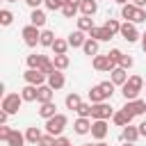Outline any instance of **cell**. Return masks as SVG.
Wrapping results in <instances>:
<instances>
[{
  "instance_id": "836d02e7",
  "label": "cell",
  "mask_w": 146,
  "mask_h": 146,
  "mask_svg": "<svg viewBox=\"0 0 146 146\" xmlns=\"http://www.w3.org/2000/svg\"><path fill=\"white\" fill-rule=\"evenodd\" d=\"M55 68L57 71H66L68 68V64H71V59H68V55H55Z\"/></svg>"
},
{
  "instance_id": "9f6ffc18",
  "label": "cell",
  "mask_w": 146,
  "mask_h": 146,
  "mask_svg": "<svg viewBox=\"0 0 146 146\" xmlns=\"http://www.w3.org/2000/svg\"><path fill=\"white\" fill-rule=\"evenodd\" d=\"M80 146H94V144H80Z\"/></svg>"
},
{
  "instance_id": "816d5d0a",
  "label": "cell",
  "mask_w": 146,
  "mask_h": 146,
  "mask_svg": "<svg viewBox=\"0 0 146 146\" xmlns=\"http://www.w3.org/2000/svg\"><path fill=\"white\" fill-rule=\"evenodd\" d=\"M141 48H144V52H146V32L141 34Z\"/></svg>"
},
{
  "instance_id": "ab89813d",
  "label": "cell",
  "mask_w": 146,
  "mask_h": 146,
  "mask_svg": "<svg viewBox=\"0 0 146 146\" xmlns=\"http://www.w3.org/2000/svg\"><path fill=\"white\" fill-rule=\"evenodd\" d=\"M100 87H103V91L107 94V98H112V94H114V89H116V84H114L112 80H105V82H100Z\"/></svg>"
},
{
  "instance_id": "d590c367",
  "label": "cell",
  "mask_w": 146,
  "mask_h": 146,
  "mask_svg": "<svg viewBox=\"0 0 146 146\" xmlns=\"http://www.w3.org/2000/svg\"><path fill=\"white\" fill-rule=\"evenodd\" d=\"M11 23H14V14H11L9 9H0V25L7 27V25H11Z\"/></svg>"
},
{
  "instance_id": "9a60e30c",
  "label": "cell",
  "mask_w": 146,
  "mask_h": 146,
  "mask_svg": "<svg viewBox=\"0 0 146 146\" xmlns=\"http://www.w3.org/2000/svg\"><path fill=\"white\" fill-rule=\"evenodd\" d=\"M21 96H23L25 103H36V98H39V87H34V84H25V87L21 89Z\"/></svg>"
},
{
  "instance_id": "ee69618b",
  "label": "cell",
  "mask_w": 146,
  "mask_h": 146,
  "mask_svg": "<svg viewBox=\"0 0 146 146\" xmlns=\"http://www.w3.org/2000/svg\"><path fill=\"white\" fill-rule=\"evenodd\" d=\"M144 21H146V9H141V7H139V9H137V14H135V21H132V23L137 25V23H144Z\"/></svg>"
},
{
  "instance_id": "484cf974",
  "label": "cell",
  "mask_w": 146,
  "mask_h": 146,
  "mask_svg": "<svg viewBox=\"0 0 146 146\" xmlns=\"http://www.w3.org/2000/svg\"><path fill=\"white\" fill-rule=\"evenodd\" d=\"M39 71H41V73H46V75H50V73H52V71H57V68H55V62H52L50 57L41 55V62H39Z\"/></svg>"
},
{
  "instance_id": "e575fe53",
  "label": "cell",
  "mask_w": 146,
  "mask_h": 146,
  "mask_svg": "<svg viewBox=\"0 0 146 146\" xmlns=\"http://www.w3.org/2000/svg\"><path fill=\"white\" fill-rule=\"evenodd\" d=\"M78 11H80V5H71V2H66V5L62 7V14H64L66 18H73Z\"/></svg>"
},
{
  "instance_id": "277c9868",
  "label": "cell",
  "mask_w": 146,
  "mask_h": 146,
  "mask_svg": "<svg viewBox=\"0 0 146 146\" xmlns=\"http://www.w3.org/2000/svg\"><path fill=\"white\" fill-rule=\"evenodd\" d=\"M21 36H23V41H25L27 48H34L36 43H41V30L34 27V25H25L21 30Z\"/></svg>"
},
{
  "instance_id": "b9f144b4",
  "label": "cell",
  "mask_w": 146,
  "mask_h": 146,
  "mask_svg": "<svg viewBox=\"0 0 146 146\" xmlns=\"http://www.w3.org/2000/svg\"><path fill=\"white\" fill-rule=\"evenodd\" d=\"M55 139H57V137H52V135H48V132H46L36 146H55Z\"/></svg>"
},
{
  "instance_id": "f1b7e54d",
  "label": "cell",
  "mask_w": 146,
  "mask_h": 146,
  "mask_svg": "<svg viewBox=\"0 0 146 146\" xmlns=\"http://www.w3.org/2000/svg\"><path fill=\"white\" fill-rule=\"evenodd\" d=\"M64 103H66V107H68V110H73V112H75V110L82 105V98H80V94H75V91H73V94H68V96L64 98Z\"/></svg>"
},
{
  "instance_id": "8992f818",
  "label": "cell",
  "mask_w": 146,
  "mask_h": 146,
  "mask_svg": "<svg viewBox=\"0 0 146 146\" xmlns=\"http://www.w3.org/2000/svg\"><path fill=\"white\" fill-rule=\"evenodd\" d=\"M23 78H25V82H27V84H34V87H41V84H46V82H48V75H46V73H41L39 68H27V71L23 73Z\"/></svg>"
},
{
  "instance_id": "d4e9b609",
  "label": "cell",
  "mask_w": 146,
  "mask_h": 146,
  "mask_svg": "<svg viewBox=\"0 0 146 146\" xmlns=\"http://www.w3.org/2000/svg\"><path fill=\"white\" fill-rule=\"evenodd\" d=\"M89 39H96V41H110L112 34H110L105 27H94V30L89 32Z\"/></svg>"
},
{
  "instance_id": "7c38bea8",
  "label": "cell",
  "mask_w": 146,
  "mask_h": 146,
  "mask_svg": "<svg viewBox=\"0 0 146 146\" xmlns=\"http://www.w3.org/2000/svg\"><path fill=\"white\" fill-rule=\"evenodd\" d=\"M46 84H48V87H52V89L57 91V89H62V87L66 84V78H64V73H62V71H52V73L48 75V82H46Z\"/></svg>"
},
{
  "instance_id": "6da1fadb",
  "label": "cell",
  "mask_w": 146,
  "mask_h": 146,
  "mask_svg": "<svg viewBox=\"0 0 146 146\" xmlns=\"http://www.w3.org/2000/svg\"><path fill=\"white\" fill-rule=\"evenodd\" d=\"M141 87H144V78H141V75H130V78H128V82L121 87V94H123V98H125V100H137V98H139Z\"/></svg>"
},
{
  "instance_id": "7402d4cb",
  "label": "cell",
  "mask_w": 146,
  "mask_h": 146,
  "mask_svg": "<svg viewBox=\"0 0 146 146\" xmlns=\"http://www.w3.org/2000/svg\"><path fill=\"white\" fill-rule=\"evenodd\" d=\"M80 11H82V16H94L98 11V0H82Z\"/></svg>"
},
{
  "instance_id": "52a82bcc",
  "label": "cell",
  "mask_w": 146,
  "mask_h": 146,
  "mask_svg": "<svg viewBox=\"0 0 146 146\" xmlns=\"http://www.w3.org/2000/svg\"><path fill=\"white\" fill-rule=\"evenodd\" d=\"M91 64H94L96 71H105V73H112V71L116 68V64H114L107 55H96V57L91 59Z\"/></svg>"
},
{
  "instance_id": "4fadbf2b",
  "label": "cell",
  "mask_w": 146,
  "mask_h": 146,
  "mask_svg": "<svg viewBox=\"0 0 146 146\" xmlns=\"http://www.w3.org/2000/svg\"><path fill=\"white\" fill-rule=\"evenodd\" d=\"M91 119H82V116H78L75 119V123H73V130H75V135H89L91 132Z\"/></svg>"
},
{
  "instance_id": "44dd1931",
  "label": "cell",
  "mask_w": 146,
  "mask_h": 146,
  "mask_svg": "<svg viewBox=\"0 0 146 146\" xmlns=\"http://www.w3.org/2000/svg\"><path fill=\"white\" fill-rule=\"evenodd\" d=\"M55 114H57V105H55L52 100H50V103H43V105L39 107V116H41V119H46V121H48V119H52Z\"/></svg>"
},
{
  "instance_id": "3957f363",
  "label": "cell",
  "mask_w": 146,
  "mask_h": 146,
  "mask_svg": "<svg viewBox=\"0 0 146 146\" xmlns=\"http://www.w3.org/2000/svg\"><path fill=\"white\" fill-rule=\"evenodd\" d=\"M112 116H114V107H112L107 100L91 105V119H94V121H107V119H112Z\"/></svg>"
},
{
  "instance_id": "f35d334b",
  "label": "cell",
  "mask_w": 146,
  "mask_h": 146,
  "mask_svg": "<svg viewBox=\"0 0 146 146\" xmlns=\"http://www.w3.org/2000/svg\"><path fill=\"white\" fill-rule=\"evenodd\" d=\"M25 62H27V68H39L41 55H36V52H34V55H27V59H25Z\"/></svg>"
},
{
  "instance_id": "f907efd6",
  "label": "cell",
  "mask_w": 146,
  "mask_h": 146,
  "mask_svg": "<svg viewBox=\"0 0 146 146\" xmlns=\"http://www.w3.org/2000/svg\"><path fill=\"white\" fill-rule=\"evenodd\" d=\"M132 5H137V7H141V9H144V5H146V0H132Z\"/></svg>"
},
{
  "instance_id": "db71d44e",
  "label": "cell",
  "mask_w": 146,
  "mask_h": 146,
  "mask_svg": "<svg viewBox=\"0 0 146 146\" xmlns=\"http://www.w3.org/2000/svg\"><path fill=\"white\" fill-rule=\"evenodd\" d=\"M94 146H110V144H105V141H96Z\"/></svg>"
},
{
  "instance_id": "5bb4252c",
  "label": "cell",
  "mask_w": 146,
  "mask_h": 146,
  "mask_svg": "<svg viewBox=\"0 0 146 146\" xmlns=\"http://www.w3.org/2000/svg\"><path fill=\"white\" fill-rule=\"evenodd\" d=\"M139 137H141V135H139V125H125V128L121 130V139H123V141L135 144Z\"/></svg>"
},
{
  "instance_id": "74e56055",
  "label": "cell",
  "mask_w": 146,
  "mask_h": 146,
  "mask_svg": "<svg viewBox=\"0 0 146 146\" xmlns=\"http://www.w3.org/2000/svg\"><path fill=\"white\" fill-rule=\"evenodd\" d=\"M43 5H46V9H50V11H57V9H62V7L66 5V0H46Z\"/></svg>"
},
{
  "instance_id": "5b68a950",
  "label": "cell",
  "mask_w": 146,
  "mask_h": 146,
  "mask_svg": "<svg viewBox=\"0 0 146 146\" xmlns=\"http://www.w3.org/2000/svg\"><path fill=\"white\" fill-rule=\"evenodd\" d=\"M23 103H25V100H23L21 94H7V96L2 98V110H5L7 114H16Z\"/></svg>"
},
{
  "instance_id": "d6986e66",
  "label": "cell",
  "mask_w": 146,
  "mask_h": 146,
  "mask_svg": "<svg viewBox=\"0 0 146 146\" xmlns=\"http://www.w3.org/2000/svg\"><path fill=\"white\" fill-rule=\"evenodd\" d=\"M30 25H34V27H43L46 25V11L43 9H32V14H30Z\"/></svg>"
},
{
  "instance_id": "4dcf8cb0",
  "label": "cell",
  "mask_w": 146,
  "mask_h": 146,
  "mask_svg": "<svg viewBox=\"0 0 146 146\" xmlns=\"http://www.w3.org/2000/svg\"><path fill=\"white\" fill-rule=\"evenodd\" d=\"M121 25H123V23H119L116 18H107L103 27H105V30H107V32H110V34L114 36V34H119V32H121Z\"/></svg>"
},
{
  "instance_id": "9c48e42d",
  "label": "cell",
  "mask_w": 146,
  "mask_h": 146,
  "mask_svg": "<svg viewBox=\"0 0 146 146\" xmlns=\"http://www.w3.org/2000/svg\"><path fill=\"white\" fill-rule=\"evenodd\" d=\"M119 34H121V36H123V39H125L128 43H135V41H137V39L141 36L135 23H123V25H121V32H119Z\"/></svg>"
},
{
  "instance_id": "11a10c76",
  "label": "cell",
  "mask_w": 146,
  "mask_h": 146,
  "mask_svg": "<svg viewBox=\"0 0 146 146\" xmlns=\"http://www.w3.org/2000/svg\"><path fill=\"white\" fill-rule=\"evenodd\" d=\"M123 146H135V144H130V141H123Z\"/></svg>"
},
{
  "instance_id": "8d00e7d4",
  "label": "cell",
  "mask_w": 146,
  "mask_h": 146,
  "mask_svg": "<svg viewBox=\"0 0 146 146\" xmlns=\"http://www.w3.org/2000/svg\"><path fill=\"white\" fill-rule=\"evenodd\" d=\"M75 112H78V116H82V119H91V103H82Z\"/></svg>"
},
{
  "instance_id": "d6a6232c",
  "label": "cell",
  "mask_w": 146,
  "mask_h": 146,
  "mask_svg": "<svg viewBox=\"0 0 146 146\" xmlns=\"http://www.w3.org/2000/svg\"><path fill=\"white\" fill-rule=\"evenodd\" d=\"M55 32H50V30H41V46H46V48H52V43H55Z\"/></svg>"
},
{
  "instance_id": "7a4b0ae2",
  "label": "cell",
  "mask_w": 146,
  "mask_h": 146,
  "mask_svg": "<svg viewBox=\"0 0 146 146\" xmlns=\"http://www.w3.org/2000/svg\"><path fill=\"white\" fill-rule=\"evenodd\" d=\"M68 125V119H66V114H55L52 119H48L46 121V132L48 135H52V137H59L62 132H64V128Z\"/></svg>"
},
{
  "instance_id": "603a6c76",
  "label": "cell",
  "mask_w": 146,
  "mask_h": 146,
  "mask_svg": "<svg viewBox=\"0 0 146 146\" xmlns=\"http://www.w3.org/2000/svg\"><path fill=\"white\" fill-rule=\"evenodd\" d=\"M137 5H132V2H128V5H123L121 7V18H125V23H132L135 21V14H137Z\"/></svg>"
},
{
  "instance_id": "83f0119b",
  "label": "cell",
  "mask_w": 146,
  "mask_h": 146,
  "mask_svg": "<svg viewBox=\"0 0 146 146\" xmlns=\"http://www.w3.org/2000/svg\"><path fill=\"white\" fill-rule=\"evenodd\" d=\"M98 43H100V41H96V39H87V41H84V46H82L84 55L96 57V55H98Z\"/></svg>"
},
{
  "instance_id": "ac0fdd59",
  "label": "cell",
  "mask_w": 146,
  "mask_h": 146,
  "mask_svg": "<svg viewBox=\"0 0 146 146\" xmlns=\"http://www.w3.org/2000/svg\"><path fill=\"white\" fill-rule=\"evenodd\" d=\"M132 119H135V116H130L125 110H116V112H114V116H112V121H114L119 128H125V125H130V121H132Z\"/></svg>"
},
{
  "instance_id": "2e32d148",
  "label": "cell",
  "mask_w": 146,
  "mask_h": 146,
  "mask_svg": "<svg viewBox=\"0 0 146 146\" xmlns=\"http://www.w3.org/2000/svg\"><path fill=\"white\" fill-rule=\"evenodd\" d=\"M87 39H89V36H84V32L75 30V32H71V34H68V39H66V41H68V46H71V48H82Z\"/></svg>"
},
{
  "instance_id": "ba28073f",
  "label": "cell",
  "mask_w": 146,
  "mask_h": 146,
  "mask_svg": "<svg viewBox=\"0 0 146 146\" xmlns=\"http://www.w3.org/2000/svg\"><path fill=\"white\" fill-rule=\"evenodd\" d=\"M121 110H125L130 116H139V114L146 112V100H141V98H137V100H125V105H123Z\"/></svg>"
},
{
  "instance_id": "cb8c5ba5",
  "label": "cell",
  "mask_w": 146,
  "mask_h": 146,
  "mask_svg": "<svg viewBox=\"0 0 146 146\" xmlns=\"http://www.w3.org/2000/svg\"><path fill=\"white\" fill-rule=\"evenodd\" d=\"M94 27H96V25H94V18H91V16H80V18H78V30H80V32H87V34H89Z\"/></svg>"
},
{
  "instance_id": "681fc988",
  "label": "cell",
  "mask_w": 146,
  "mask_h": 146,
  "mask_svg": "<svg viewBox=\"0 0 146 146\" xmlns=\"http://www.w3.org/2000/svg\"><path fill=\"white\" fill-rule=\"evenodd\" d=\"M139 135H141V137H146V121H141V123H139Z\"/></svg>"
},
{
  "instance_id": "ffe728a7",
  "label": "cell",
  "mask_w": 146,
  "mask_h": 146,
  "mask_svg": "<svg viewBox=\"0 0 146 146\" xmlns=\"http://www.w3.org/2000/svg\"><path fill=\"white\" fill-rule=\"evenodd\" d=\"M52 94H55V89H52V87H48V84H41V87H39V98H36V103H39V105H43V103H50V100H52Z\"/></svg>"
},
{
  "instance_id": "f6af8a7d",
  "label": "cell",
  "mask_w": 146,
  "mask_h": 146,
  "mask_svg": "<svg viewBox=\"0 0 146 146\" xmlns=\"http://www.w3.org/2000/svg\"><path fill=\"white\" fill-rule=\"evenodd\" d=\"M9 135H11V128H9V125H0V139H2V141H7V139H9Z\"/></svg>"
},
{
  "instance_id": "6f0895ef",
  "label": "cell",
  "mask_w": 146,
  "mask_h": 146,
  "mask_svg": "<svg viewBox=\"0 0 146 146\" xmlns=\"http://www.w3.org/2000/svg\"><path fill=\"white\" fill-rule=\"evenodd\" d=\"M7 2H16V0H7Z\"/></svg>"
},
{
  "instance_id": "c3c4849f",
  "label": "cell",
  "mask_w": 146,
  "mask_h": 146,
  "mask_svg": "<svg viewBox=\"0 0 146 146\" xmlns=\"http://www.w3.org/2000/svg\"><path fill=\"white\" fill-rule=\"evenodd\" d=\"M7 119H9V114L2 110V112H0V125H7Z\"/></svg>"
},
{
  "instance_id": "30bf717a",
  "label": "cell",
  "mask_w": 146,
  "mask_h": 146,
  "mask_svg": "<svg viewBox=\"0 0 146 146\" xmlns=\"http://www.w3.org/2000/svg\"><path fill=\"white\" fill-rule=\"evenodd\" d=\"M91 121H94V119H91ZM107 132H110L107 121H94V123H91V137H94V139L103 141V139L107 137Z\"/></svg>"
},
{
  "instance_id": "1f68e13d",
  "label": "cell",
  "mask_w": 146,
  "mask_h": 146,
  "mask_svg": "<svg viewBox=\"0 0 146 146\" xmlns=\"http://www.w3.org/2000/svg\"><path fill=\"white\" fill-rule=\"evenodd\" d=\"M68 48H71V46H68L66 39H55V43H52V52H55V55H66Z\"/></svg>"
},
{
  "instance_id": "f5cc1de1",
  "label": "cell",
  "mask_w": 146,
  "mask_h": 146,
  "mask_svg": "<svg viewBox=\"0 0 146 146\" xmlns=\"http://www.w3.org/2000/svg\"><path fill=\"white\" fill-rule=\"evenodd\" d=\"M114 2H116V5H121V7H123V5H128V0H114Z\"/></svg>"
},
{
  "instance_id": "8fae6325",
  "label": "cell",
  "mask_w": 146,
  "mask_h": 146,
  "mask_svg": "<svg viewBox=\"0 0 146 146\" xmlns=\"http://www.w3.org/2000/svg\"><path fill=\"white\" fill-rule=\"evenodd\" d=\"M128 78H130V75H128V71H125V68H121V66H116V68L110 73V80H112L116 87H123V84L128 82Z\"/></svg>"
},
{
  "instance_id": "e0dca14e",
  "label": "cell",
  "mask_w": 146,
  "mask_h": 146,
  "mask_svg": "<svg viewBox=\"0 0 146 146\" xmlns=\"http://www.w3.org/2000/svg\"><path fill=\"white\" fill-rule=\"evenodd\" d=\"M89 100H91V105H96V103H105V100H107V94L103 91L100 84H96V87L89 89Z\"/></svg>"
},
{
  "instance_id": "f546056e",
  "label": "cell",
  "mask_w": 146,
  "mask_h": 146,
  "mask_svg": "<svg viewBox=\"0 0 146 146\" xmlns=\"http://www.w3.org/2000/svg\"><path fill=\"white\" fill-rule=\"evenodd\" d=\"M25 135L23 132H18V130H11V135H9V139H7V144L9 146H25Z\"/></svg>"
},
{
  "instance_id": "7bdbcfd3",
  "label": "cell",
  "mask_w": 146,
  "mask_h": 146,
  "mask_svg": "<svg viewBox=\"0 0 146 146\" xmlns=\"http://www.w3.org/2000/svg\"><path fill=\"white\" fill-rule=\"evenodd\" d=\"M132 64H135V59H132L130 55H123V57H121V62H119V66H121V68H125V71H128Z\"/></svg>"
},
{
  "instance_id": "bcb514c9",
  "label": "cell",
  "mask_w": 146,
  "mask_h": 146,
  "mask_svg": "<svg viewBox=\"0 0 146 146\" xmlns=\"http://www.w3.org/2000/svg\"><path fill=\"white\" fill-rule=\"evenodd\" d=\"M55 146H71V139L64 137V135H59V137L55 139Z\"/></svg>"
},
{
  "instance_id": "7dc6e473",
  "label": "cell",
  "mask_w": 146,
  "mask_h": 146,
  "mask_svg": "<svg viewBox=\"0 0 146 146\" xmlns=\"http://www.w3.org/2000/svg\"><path fill=\"white\" fill-rule=\"evenodd\" d=\"M27 2V7H32V9H39V5H43L46 0H25Z\"/></svg>"
},
{
  "instance_id": "60d3db41",
  "label": "cell",
  "mask_w": 146,
  "mask_h": 146,
  "mask_svg": "<svg viewBox=\"0 0 146 146\" xmlns=\"http://www.w3.org/2000/svg\"><path fill=\"white\" fill-rule=\"evenodd\" d=\"M107 57H110V59H112V62H114V64L119 66V62H121V57H123V52H121L119 48H112V50L107 52Z\"/></svg>"
},
{
  "instance_id": "4316f807",
  "label": "cell",
  "mask_w": 146,
  "mask_h": 146,
  "mask_svg": "<svg viewBox=\"0 0 146 146\" xmlns=\"http://www.w3.org/2000/svg\"><path fill=\"white\" fill-rule=\"evenodd\" d=\"M41 137H43V132H41L36 125H32V128H27V130H25V139H27L30 144H39V141H41Z\"/></svg>"
}]
</instances>
